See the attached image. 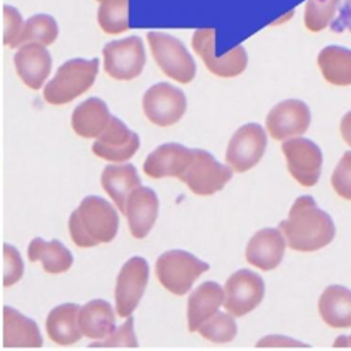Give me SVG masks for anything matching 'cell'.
<instances>
[{
  "instance_id": "6da1fadb",
  "label": "cell",
  "mask_w": 351,
  "mask_h": 351,
  "mask_svg": "<svg viewBox=\"0 0 351 351\" xmlns=\"http://www.w3.org/2000/svg\"><path fill=\"white\" fill-rule=\"evenodd\" d=\"M289 248L300 252H313L326 247L336 234L332 217L321 210L313 196H299L288 218L278 225Z\"/></svg>"
},
{
  "instance_id": "7a4b0ae2",
  "label": "cell",
  "mask_w": 351,
  "mask_h": 351,
  "mask_svg": "<svg viewBox=\"0 0 351 351\" xmlns=\"http://www.w3.org/2000/svg\"><path fill=\"white\" fill-rule=\"evenodd\" d=\"M119 217L117 210L100 196H86L71 213L69 230L75 245L88 248L110 243L118 232Z\"/></svg>"
},
{
  "instance_id": "3957f363",
  "label": "cell",
  "mask_w": 351,
  "mask_h": 351,
  "mask_svg": "<svg viewBox=\"0 0 351 351\" xmlns=\"http://www.w3.org/2000/svg\"><path fill=\"white\" fill-rule=\"evenodd\" d=\"M99 71V59H70L56 71L44 88V99L49 104H66L86 92L95 82Z\"/></svg>"
},
{
  "instance_id": "277c9868",
  "label": "cell",
  "mask_w": 351,
  "mask_h": 351,
  "mask_svg": "<svg viewBox=\"0 0 351 351\" xmlns=\"http://www.w3.org/2000/svg\"><path fill=\"white\" fill-rule=\"evenodd\" d=\"M210 269V265L188 251L170 250L163 252L155 263L159 282L174 295H185L193 282Z\"/></svg>"
},
{
  "instance_id": "5b68a950",
  "label": "cell",
  "mask_w": 351,
  "mask_h": 351,
  "mask_svg": "<svg viewBox=\"0 0 351 351\" xmlns=\"http://www.w3.org/2000/svg\"><path fill=\"white\" fill-rule=\"evenodd\" d=\"M147 40L156 64L167 77L181 84L195 78V60L178 38L160 32H148Z\"/></svg>"
},
{
  "instance_id": "8992f818",
  "label": "cell",
  "mask_w": 351,
  "mask_h": 351,
  "mask_svg": "<svg viewBox=\"0 0 351 351\" xmlns=\"http://www.w3.org/2000/svg\"><path fill=\"white\" fill-rule=\"evenodd\" d=\"M232 174V169L219 163L208 151L192 148V159L180 181L185 182L193 193L208 196L221 191Z\"/></svg>"
},
{
  "instance_id": "52a82bcc",
  "label": "cell",
  "mask_w": 351,
  "mask_h": 351,
  "mask_svg": "<svg viewBox=\"0 0 351 351\" xmlns=\"http://www.w3.org/2000/svg\"><path fill=\"white\" fill-rule=\"evenodd\" d=\"M103 56L106 73L118 81H130L138 77L145 64V49L143 40L137 36L107 43Z\"/></svg>"
},
{
  "instance_id": "ba28073f",
  "label": "cell",
  "mask_w": 351,
  "mask_h": 351,
  "mask_svg": "<svg viewBox=\"0 0 351 351\" xmlns=\"http://www.w3.org/2000/svg\"><path fill=\"white\" fill-rule=\"evenodd\" d=\"M263 296V278L250 269H240L230 274L225 282L223 306L230 315L243 317L258 307Z\"/></svg>"
},
{
  "instance_id": "9c48e42d",
  "label": "cell",
  "mask_w": 351,
  "mask_h": 351,
  "mask_svg": "<svg viewBox=\"0 0 351 351\" xmlns=\"http://www.w3.org/2000/svg\"><path fill=\"white\" fill-rule=\"evenodd\" d=\"M215 30L211 27H202L195 30L192 36V47L195 52L203 59L210 73L218 77H236L241 74L248 63V56L243 45H237L226 55L215 56Z\"/></svg>"
},
{
  "instance_id": "30bf717a",
  "label": "cell",
  "mask_w": 351,
  "mask_h": 351,
  "mask_svg": "<svg viewBox=\"0 0 351 351\" xmlns=\"http://www.w3.org/2000/svg\"><path fill=\"white\" fill-rule=\"evenodd\" d=\"M145 117L158 126L177 123L186 110V97L181 89L169 82H158L143 96Z\"/></svg>"
},
{
  "instance_id": "8fae6325",
  "label": "cell",
  "mask_w": 351,
  "mask_h": 351,
  "mask_svg": "<svg viewBox=\"0 0 351 351\" xmlns=\"http://www.w3.org/2000/svg\"><path fill=\"white\" fill-rule=\"evenodd\" d=\"M149 278L148 262L141 256L128 259L121 267L115 284V310L128 318L138 306Z\"/></svg>"
},
{
  "instance_id": "7c38bea8",
  "label": "cell",
  "mask_w": 351,
  "mask_h": 351,
  "mask_svg": "<svg viewBox=\"0 0 351 351\" xmlns=\"http://www.w3.org/2000/svg\"><path fill=\"white\" fill-rule=\"evenodd\" d=\"M267 145L263 128L258 123L240 126L232 136L226 149V163L236 173L252 169L262 159Z\"/></svg>"
},
{
  "instance_id": "4fadbf2b",
  "label": "cell",
  "mask_w": 351,
  "mask_h": 351,
  "mask_svg": "<svg viewBox=\"0 0 351 351\" xmlns=\"http://www.w3.org/2000/svg\"><path fill=\"white\" fill-rule=\"evenodd\" d=\"M288 171L303 186H313L319 180L322 167V152L308 138L293 137L282 143Z\"/></svg>"
},
{
  "instance_id": "5bb4252c",
  "label": "cell",
  "mask_w": 351,
  "mask_h": 351,
  "mask_svg": "<svg viewBox=\"0 0 351 351\" xmlns=\"http://www.w3.org/2000/svg\"><path fill=\"white\" fill-rule=\"evenodd\" d=\"M311 122L308 106L298 99L276 104L266 117V129L274 140H288L303 134Z\"/></svg>"
},
{
  "instance_id": "9a60e30c",
  "label": "cell",
  "mask_w": 351,
  "mask_h": 351,
  "mask_svg": "<svg viewBox=\"0 0 351 351\" xmlns=\"http://www.w3.org/2000/svg\"><path fill=\"white\" fill-rule=\"evenodd\" d=\"M140 147L138 134L132 132L121 119L111 117L103 133L95 140L92 151L108 162H126Z\"/></svg>"
},
{
  "instance_id": "2e32d148",
  "label": "cell",
  "mask_w": 351,
  "mask_h": 351,
  "mask_svg": "<svg viewBox=\"0 0 351 351\" xmlns=\"http://www.w3.org/2000/svg\"><path fill=\"white\" fill-rule=\"evenodd\" d=\"M285 244L280 229L263 228L250 239L245 248V259L261 270H273L284 258Z\"/></svg>"
},
{
  "instance_id": "e0dca14e",
  "label": "cell",
  "mask_w": 351,
  "mask_h": 351,
  "mask_svg": "<svg viewBox=\"0 0 351 351\" xmlns=\"http://www.w3.org/2000/svg\"><path fill=\"white\" fill-rule=\"evenodd\" d=\"M159 211V200L154 189L138 186L134 189L125 204V215L133 237L144 239L152 229Z\"/></svg>"
},
{
  "instance_id": "ac0fdd59",
  "label": "cell",
  "mask_w": 351,
  "mask_h": 351,
  "mask_svg": "<svg viewBox=\"0 0 351 351\" xmlns=\"http://www.w3.org/2000/svg\"><path fill=\"white\" fill-rule=\"evenodd\" d=\"M192 159V149L177 144L166 143L154 149L144 162V173L151 178H178L186 170Z\"/></svg>"
},
{
  "instance_id": "d6986e66",
  "label": "cell",
  "mask_w": 351,
  "mask_h": 351,
  "mask_svg": "<svg viewBox=\"0 0 351 351\" xmlns=\"http://www.w3.org/2000/svg\"><path fill=\"white\" fill-rule=\"evenodd\" d=\"M14 64L21 80L29 88L37 90L51 73L52 59L44 45L25 44L14 55Z\"/></svg>"
},
{
  "instance_id": "ffe728a7",
  "label": "cell",
  "mask_w": 351,
  "mask_h": 351,
  "mask_svg": "<svg viewBox=\"0 0 351 351\" xmlns=\"http://www.w3.org/2000/svg\"><path fill=\"white\" fill-rule=\"evenodd\" d=\"M223 303V289L215 281H204L188 298V329L196 332L203 322L218 313Z\"/></svg>"
},
{
  "instance_id": "44dd1931",
  "label": "cell",
  "mask_w": 351,
  "mask_h": 351,
  "mask_svg": "<svg viewBox=\"0 0 351 351\" xmlns=\"http://www.w3.org/2000/svg\"><path fill=\"white\" fill-rule=\"evenodd\" d=\"M4 347H41L43 336L38 325L11 306L3 310Z\"/></svg>"
},
{
  "instance_id": "7402d4cb",
  "label": "cell",
  "mask_w": 351,
  "mask_h": 351,
  "mask_svg": "<svg viewBox=\"0 0 351 351\" xmlns=\"http://www.w3.org/2000/svg\"><path fill=\"white\" fill-rule=\"evenodd\" d=\"M101 186L112 199L119 211L125 213V204L129 195L141 186L140 177L133 165H108L104 167L101 177Z\"/></svg>"
},
{
  "instance_id": "603a6c76",
  "label": "cell",
  "mask_w": 351,
  "mask_h": 351,
  "mask_svg": "<svg viewBox=\"0 0 351 351\" xmlns=\"http://www.w3.org/2000/svg\"><path fill=\"white\" fill-rule=\"evenodd\" d=\"M111 117L107 104L101 99L89 97L74 108L71 126L84 138H97L108 125Z\"/></svg>"
},
{
  "instance_id": "cb8c5ba5",
  "label": "cell",
  "mask_w": 351,
  "mask_h": 351,
  "mask_svg": "<svg viewBox=\"0 0 351 351\" xmlns=\"http://www.w3.org/2000/svg\"><path fill=\"white\" fill-rule=\"evenodd\" d=\"M81 333L92 340H103L114 332L115 314L112 306L103 299H93L80 307Z\"/></svg>"
},
{
  "instance_id": "d4e9b609",
  "label": "cell",
  "mask_w": 351,
  "mask_h": 351,
  "mask_svg": "<svg viewBox=\"0 0 351 351\" xmlns=\"http://www.w3.org/2000/svg\"><path fill=\"white\" fill-rule=\"evenodd\" d=\"M80 306L75 303H63L53 307L45 321V329L49 339L60 346H70L81 340L82 333L78 324Z\"/></svg>"
},
{
  "instance_id": "484cf974",
  "label": "cell",
  "mask_w": 351,
  "mask_h": 351,
  "mask_svg": "<svg viewBox=\"0 0 351 351\" xmlns=\"http://www.w3.org/2000/svg\"><path fill=\"white\" fill-rule=\"evenodd\" d=\"M318 311L329 326L351 328V289L343 285L326 287L319 296Z\"/></svg>"
},
{
  "instance_id": "4316f807",
  "label": "cell",
  "mask_w": 351,
  "mask_h": 351,
  "mask_svg": "<svg viewBox=\"0 0 351 351\" xmlns=\"http://www.w3.org/2000/svg\"><path fill=\"white\" fill-rule=\"evenodd\" d=\"M29 261H40L44 270L51 274L64 273L73 265V255L59 240L45 241L36 237L27 247Z\"/></svg>"
},
{
  "instance_id": "83f0119b",
  "label": "cell",
  "mask_w": 351,
  "mask_h": 351,
  "mask_svg": "<svg viewBox=\"0 0 351 351\" xmlns=\"http://www.w3.org/2000/svg\"><path fill=\"white\" fill-rule=\"evenodd\" d=\"M318 66L324 78L337 86L351 85V49L328 45L318 53Z\"/></svg>"
},
{
  "instance_id": "f1b7e54d",
  "label": "cell",
  "mask_w": 351,
  "mask_h": 351,
  "mask_svg": "<svg viewBox=\"0 0 351 351\" xmlns=\"http://www.w3.org/2000/svg\"><path fill=\"white\" fill-rule=\"evenodd\" d=\"M58 33V23L51 15L37 14L25 22L16 47L25 44H40L47 47L56 40Z\"/></svg>"
},
{
  "instance_id": "f546056e",
  "label": "cell",
  "mask_w": 351,
  "mask_h": 351,
  "mask_svg": "<svg viewBox=\"0 0 351 351\" xmlns=\"http://www.w3.org/2000/svg\"><path fill=\"white\" fill-rule=\"evenodd\" d=\"M99 3L97 22L103 32L108 34H119L129 29V0H100Z\"/></svg>"
},
{
  "instance_id": "4dcf8cb0",
  "label": "cell",
  "mask_w": 351,
  "mask_h": 351,
  "mask_svg": "<svg viewBox=\"0 0 351 351\" xmlns=\"http://www.w3.org/2000/svg\"><path fill=\"white\" fill-rule=\"evenodd\" d=\"M197 332L200 333V336L213 343L223 344L232 341L236 337L237 325L233 315L218 311L206 322H203Z\"/></svg>"
},
{
  "instance_id": "1f68e13d",
  "label": "cell",
  "mask_w": 351,
  "mask_h": 351,
  "mask_svg": "<svg viewBox=\"0 0 351 351\" xmlns=\"http://www.w3.org/2000/svg\"><path fill=\"white\" fill-rule=\"evenodd\" d=\"M339 0H307L304 10V26L310 32H321L332 23Z\"/></svg>"
},
{
  "instance_id": "d6a6232c",
  "label": "cell",
  "mask_w": 351,
  "mask_h": 351,
  "mask_svg": "<svg viewBox=\"0 0 351 351\" xmlns=\"http://www.w3.org/2000/svg\"><path fill=\"white\" fill-rule=\"evenodd\" d=\"M90 347H137L138 341L134 333V319L133 317H128V319L118 328L114 329L103 340H96L89 344Z\"/></svg>"
},
{
  "instance_id": "836d02e7",
  "label": "cell",
  "mask_w": 351,
  "mask_h": 351,
  "mask_svg": "<svg viewBox=\"0 0 351 351\" xmlns=\"http://www.w3.org/2000/svg\"><path fill=\"white\" fill-rule=\"evenodd\" d=\"M330 182L335 192L340 197L351 200V151L343 154L341 159L339 160L336 169L332 173Z\"/></svg>"
},
{
  "instance_id": "e575fe53",
  "label": "cell",
  "mask_w": 351,
  "mask_h": 351,
  "mask_svg": "<svg viewBox=\"0 0 351 351\" xmlns=\"http://www.w3.org/2000/svg\"><path fill=\"white\" fill-rule=\"evenodd\" d=\"M23 261L19 251L11 245L4 244V287H11L23 276Z\"/></svg>"
},
{
  "instance_id": "d590c367",
  "label": "cell",
  "mask_w": 351,
  "mask_h": 351,
  "mask_svg": "<svg viewBox=\"0 0 351 351\" xmlns=\"http://www.w3.org/2000/svg\"><path fill=\"white\" fill-rule=\"evenodd\" d=\"M4 44L16 48V43L23 29V19L19 11L12 5H4Z\"/></svg>"
},
{
  "instance_id": "8d00e7d4",
  "label": "cell",
  "mask_w": 351,
  "mask_h": 351,
  "mask_svg": "<svg viewBox=\"0 0 351 351\" xmlns=\"http://www.w3.org/2000/svg\"><path fill=\"white\" fill-rule=\"evenodd\" d=\"M330 29L336 33L351 32V0H339L337 16L332 21Z\"/></svg>"
},
{
  "instance_id": "74e56055",
  "label": "cell",
  "mask_w": 351,
  "mask_h": 351,
  "mask_svg": "<svg viewBox=\"0 0 351 351\" xmlns=\"http://www.w3.org/2000/svg\"><path fill=\"white\" fill-rule=\"evenodd\" d=\"M256 347H310L308 344L285 335H267L258 340Z\"/></svg>"
},
{
  "instance_id": "f35d334b",
  "label": "cell",
  "mask_w": 351,
  "mask_h": 351,
  "mask_svg": "<svg viewBox=\"0 0 351 351\" xmlns=\"http://www.w3.org/2000/svg\"><path fill=\"white\" fill-rule=\"evenodd\" d=\"M340 132L343 136V140L351 147V111H348L340 122Z\"/></svg>"
},
{
  "instance_id": "ab89813d",
  "label": "cell",
  "mask_w": 351,
  "mask_h": 351,
  "mask_svg": "<svg viewBox=\"0 0 351 351\" xmlns=\"http://www.w3.org/2000/svg\"><path fill=\"white\" fill-rule=\"evenodd\" d=\"M335 347H351V335L350 336H339L335 343Z\"/></svg>"
},
{
  "instance_id": "60d3db41",
  "label": "cell",
  "mask_w": 351,
  "mask_h": 351,
  "mask_svg": "<svg viewBox=\"0 0 351 351\" xmlns=\"http://www.w3.org/2000/svg\"><path fill=\"white\" fill-rule=\"evenodd\" d=\"M97 1H100V0H97Z\"/></svg>"
}]
</instances>
